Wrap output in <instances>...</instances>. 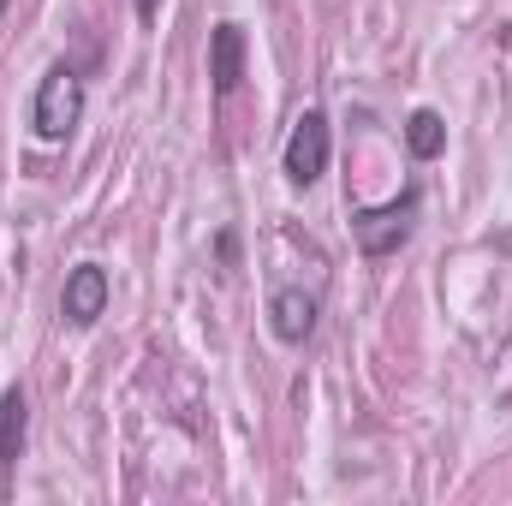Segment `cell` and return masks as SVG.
Returning a JSON list of instances; mask_svg holds the SVG:
<instances>
[{
  "label": "cell",
  "instance_id": "7",
  "mask_svg": "<svg viewBox=\"0 0 512 506\" xmlns=\"http://www.w3.org/2000/svg\"><path fill=\"white\" fill-rule=\"evenodd\" d=\"M24 447H30V399H24V387H6L0 393V477H12Z\"/></svg>",
  "mask_w": 512,
  "mask_h": 506
},
{
  "label": "cell",
  "instance_id": "9",
  "mask_svg": "<svg viewBox=\"0 0 512 506\" xmlns=\"http://www.w3.org/2000/svg\"><path fill=\"white\" fill-rule=\"evenodd\" d=\"M215 256H221V268H239V233H233V227L215 233Z\"/></svg>",
  "mask_w": 512,
  "mask_h": 506
},
{
  "label": "cell",
  "instance_id": "4",
  "mask_svg": "<svg viewBox=\"0 0 512 506\" xmlns=\"http://www.w3.org/2000/svg\"><path fill=\"white\" fill-rule=\"evenodd\" d=\"M108 268L102 262H78L72 274H66V292H60V316L72 322V328H96L102 322V310H108Z\"/></svg>",
  "mask_w": 512,
  "mask_h": 506
},
{
  "label": "cell",
  "instance_id": "8",
  "mask_svg": "<svg viewBox=\"0 0 512 506\" xmlns=\"http://www.w3.org/2000/svg\"><path fill=\"white\" fill-rule=\"evenodd\" d=\"M405 149H411L417 161H435V155L447 149V126H441L435 108H417V114L405 120Z\"/></svg>",
  "mask_w": 512,
  "mask_h": 506
},
{
  "label": "cell",
  "instance_id": "5",
  "mask_svg": "<svg viewBox=\"0 0 512 506\" xmlns=\"http://www.w3.org/2000/svg\"><path fill=\"white\" fill-rule=\"evenodd\" d=\"M316 316H322V298L304 292V286H280L268 298V328H274L280 346H304L316 334Z\"/></svg>",
  "mask_w": 512,
  "mask_h": 506
},
{
  "label": "cell",
  "instance_id": "10",
  "mask_svg": "<svg viewBox=\"0 0 512 506\" xmlns=\"http://www.w3.org/2000/svg\"><path fill=\"white\" fill-rule=\"evenodd\" d=\"M131 6H137V24H155V6L161 0H131Z\"/></svg>",
  "mask_w": 512,
  "mask_h": 506
},
{
  "label": "cell",
  "instance_id": "3",
  "mask_svg": "<svg viewBox=\"0 0 512 506\" xmlns=\"http://www.w3.org/2000/svg\"><path fill=\"white\" fill-rule=\"evenodd\" d=\"M328 155H334V137H328V114L322 108H304L298 126L286 137V179L292 185H316L328 173Z\"/></svg>",
  "mask_w": 512,
  "mask_h": 506
},
{
  "label": "cell",
  "instance_id": "2",
  "mask_svg": "<svg viewBox=\"0 0 512 506\" xmlns=\"http://www.w3.org/2000/svg\"><path fill=\"white\" fill-rule=\"evenodd\" d=\"M417 209H423V191L417 185H405L393 203L382 209H358L352 215V239H358V251L364 256H393L411 233H417Z\"/></svg>",
  "mask_w": 512,
  "mask_h": 506
},
{
  "label": "cell",
  "instance_id": "6",
  "mask_svg": "<svg viewBox=\"0 0 512 506\" xmlns=\"http://www.w3.org/2000/svg\"><path fill=\"white\" fill-rule=\"evenodd\" d=\"M209 84L221 102L245 84V24H233V18L209 30Z\"/></svg>",
  "mask_w": 512,
  "mask_h": 506
},
{
  "label": "cell",
  "instance_id": "1",
  "mask_svg": "<svg viewBox=\"0 0 512 506\" xmlns=\"http://www.w3.org/2000/svg\"><path fill=\"white\" fill-rule=\"evenodd\" d=\"M78 120H84V78H78V66H48L42 84H36V96H30L36 137L42 143H66Z\"/></svg>",
  "mask_w": 512,
  "mask_h": 506
}]
</instances>
